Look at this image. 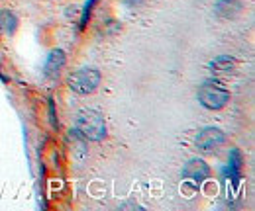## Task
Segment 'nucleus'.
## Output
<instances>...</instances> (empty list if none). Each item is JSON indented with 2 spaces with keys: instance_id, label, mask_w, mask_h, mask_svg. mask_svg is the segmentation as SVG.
Returning a JSON list of instances; mask_svg holds the SVG:
<instances>
[{
  "instance_id": "nucleus-1",
  "label": "nucleus",
  "mask_w": 255,
  "mask_h": 211,
  "mask_svg": "<svg viewBox=\"0 0 255 211\" xmlns=\"http://www.w3.org/2000/svg\"><path fill=\"white\" fill-rule=\"evenodd\" d=\"M77 131L89 141H102L106 137L104 118L95 110H85L77 116Z\"/></svg>"
},
{
  "instance_id": "nucleus-2",
  "label": "nucleus",
  "mask_w": 255,
  "mask_h": 211,
  "mask_svg": "<svg viewBox=\"0 0 255 211\" xmlns=\"http://www.w3.org/2000/svg\"><path fill=\"white\" fill-rule=\"evenodd\" d=\"M198 100L204 108L208 110H220L230 100V92L220 80H204L202 86L198 88Z\"/></svg>"
},
{
  "instance_id": "nucleus-3",
  "label": "nucleus",
  "mask_w": 255,
  "mask_h": 211,
  "mask_svg": "<svg viewBox=\"0 0 255 211\" xmlns=\"http://www.w3.org/2000/svg\"><path fill=\"white\" fill-rule=\"evenodd\" d=\"M100 84V72L96 69H79L69 76V88L77 94H91Z\"/></svg>"
},
{
  "instance_id": "nucleus-4",
  "label": "nucleus",
  "mask_w": 255,
  "mask_h": 211,
  "mask_svg": "<svg viewBox=\"0 0 255 211\" xmlns=\"http://www.w3.org/2000/svg\"><path fill=\"white\" fill-rule=\"evenodd\" d=\"M224 139H226V137H224L222 129H218V127H204V129L198 133V137H196V147H198L200 151L210 152V151H214V149H218L224 143Z\"/></svg>"
},
{
  "instance_id": "nucleus-5",
  "label": "nucleus",
  "mask_w": 255,
  "mask_h": 211,
  "mask_svg": "<svg viewBox=\"0 0 255 211\" xmlns=\"http://www.w3.org/2000/svg\"><path fill=\"white\" fill-rule=\"evenodd\" d=\"M183 176L192 182H196V184H200V182H204L208 176H210V168H208V164H206L204 160H200V158H192V160H189V162L185 164V168H183Z\"/></svg>"
},
{
  "instance_id": "nucleus-6",
  "label": "nucleus",
  "mask_w": 255,
  "mask_h": 211,
  "mask_svg": "<svg viewBox=\"0 0 255 211\" xmlns=\"http://www.w3.org/2000/svg\"><path fill=\"white\" fill-rule=\"evenodd\" d=\"M65 51L63 49H53L49 55H47V61H45V76L53 78L59 74V70L65 67Z\"/></svg>"
},
{
  "instance_id": "nucleus-7",
  "label": "nucleus",
  "mask_w": 255,
  "mask_h": 211,
  "mask_svg": "<svg viewBox=\"0 0 255 211\" xmlns=\"http://www.w3.org/2000/svg\"><path fill=\"white\" fill-rule=\"evenodd\" d=\"M214 12L220 16V18H234L242 12V4L240 0H218L216 6H214Z\"/></svg>"
},
{
  "instance_id": "nucleus-8",
  "label": "nucleus",
  "mask_w": 255,
  "mask_h": 211,
  "mask_svg": "<svg viewBox=\"0 0 255 211\" xmlns=\"http://www.w3.org/2000/svg\"><path fill=\"white\" fill-rule=\"evenodd\" d=\"M0 30L4 31L6 35L16 33V30H18V18H16L14 12H10V10H2L0 12Z\"/></svg>"
},
{
  "instance_id": "nucleus-9",
  "label": "nucleus",
  "mask_w": 255,
  "mask_h": 211,
  "mask_svg": "<svg viewBox=\"0 0 255 211\" xmlns=\"http://www.w3.org/2000/svg\"><path fill=\"white\" fill-rule=\"evenodd\" d=\"M234 67H236V61L232 59L230 55H220V57H216L214 61H210V69L214 70V72H232L234 70Z\"/></svg>"
},
{
  "instance_id": "nucleus-10",
  "label": "nucleus",
  "mask_w": 255,
  "mask_h": 211,
  "mask_svg": "<svg viewBox=\"0 0 255 211\" xmlns=\"http://www.w3.org/2000/svg\"><path fill=\"white\" fill-rule=\"evenodd\" d=\"M240 170H242V152L234 149L230 152V168H228L230 178L234 180V184H238V180H240Z\"/></svg>"
},
{
  "instance_id": "nucleus-11",
  "label": "nucleus",
  "mask_w": 255,
  "mask_h": 211,
  "mask_svg": "<svg viewBox=\"0 0 255 211\" xmlns=\"http://www.w3.org/2000/svg\"><path fill=\"white\" fill-rule=\"evenodd\" d=\"M96 2H98V0H87V2H85L83 14H81V24H79V30H85V28H87L89 18H91V14H93V8H95Z\"/></svg>"
},
{
  "instance_id": "nucleus-12",
  "label": "nucleus",
  "mask_w": 255,
  "mask_h": 211,
  "mask_svg": "<svg viewBox=\"0 0 255 211\" xmlns=\"http://www.w3.org/2000/svg\"><path fill=\"white\" fill-rule=\"evenodd\" d=\"M49 121H51V127L53 129H57V118H55V102H53V98H49Z\"/></svg>"
}]
</instances>
